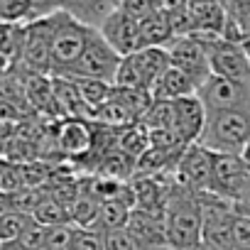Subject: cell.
Returning <instances> with one entry per match:
<instances>
[{"instance_id":"obj_15","label":"cell","mask_w":250,"mask_h":250,"mask_svg":"<svg viewBox=\"0 0 250 250\" xmlns=\"http://www.w3.org/2000/svg\"><path fill=\"white\" fill-rule=\"evenodd\" d=\"M120 8V0H62L59 10L74 18L76 22L101 30V25Z\"/></svg>"},{"instance_id":"obj_4","label":"cell","mask_w":250,"mask_h":250,"mask_svg":"<svg viewBox=\"0 0 250 250\" xmlns=\"http://www.w3.org/2000/svg\"><path fill=\"white\" fill-rule=\"evenodd\" d=\"M57 18V30H54V42H52V76H64L83 54L91 27L76 22L66 13H54Z\"/></svg>"},{"instance_id":"obj_31","label":"cell","mask_w":250,"mask_h":250,"mask_svg":"<svg viewBox=\"0 0 250 250\" xmlns=\"http://www.w3.org/2000/svg\"><path fill=\"white\" fill-rule=\"evenodd\" d=\"M59 3H62V0H32L35 20H37V18H49V15L59 13Z\"/></svg>"},{"instance_id":"obj_23","label":"cell","mask_w":250,"mask_h":250,"mask_svg":"<svg viewBox=\"0 0 250 250\" xmlns=\"http://www.w3.org/2000/svg\"><path fill=\"white\" fill-rule=\"evenodd\" d=\"M32 216L30 213H22V211H5V213H0V245H5V243H18L22 230L30 226Z\"/></svg>"},{"instance_id":"obj_26","label":"cell","mask_w":250,"mask_h":250,"mask_svg":"<svg viewBox=\"0 0 250 250\" xmlns=\"http://www.w3.org/2000/svg\"><path fill=\"white\" fill-rule=\"evenodd\" d=\"M47 228H49V226H44V223H40V221L32 218L30 226L22 230L18 245H22L25 250H44V243H47Z\"/></svg>"},{"instance_id":"obj_6","label":"cell","mask_w":250,"mask_h":250,"mask_svg":"<svg viewBox=\"0 0 250 250\" xmlns=\"http://www.w3.org/2000/svg\"><path fill=\"white\" fill-rule=\"evenodd\" d=\"M123 57L105 42V37L93 30L88 37V44L83 49V54L79 57V62L64 74V76H76V79H98V81H108L115 83V74L120 69Z\"/></svg>"},{"instance_id":"obj_32","label":"cell","mask_w":250,"mask_h":250,"mask_svg":"<svg viewBox=\"0 0 250 250\" xmlns=\"http://www.w3.org/2000/svg\"><path fill=\"white\" fill-rule=\"evenodd\" d=\"M10 208H13L10 194H8V191H3V189H0V213H5V211H10Z\"/></svg>"},{"instance_id":"obj_18","label":"cell","mask_w":250,"mask_h":250,"mask_svg":"<svg viewBox=\"0 0 250 250\" xmlns=\"http://www.w3.org/2000/svg\"><path fill=\"white\" fill-rule=\"evenodd\" d=\"M194 93H196V83L177 66H169L152 88L155 101H177V98H187Z\"/></svg>"},{"instance_id":"obj_13","label":"cell","mask_w":250,"mask_h":250,"mask_svg":"<svg viewBox=\"0 0 250 250\" xmlns=\"http://www.w3.org/2000/svg\"><path fill=\"white\" fill-rule=\"evenodd\" d=\"M206 118H208V110L196 93L172 101V130L187 147L201 140Z\"/></svg>"},{"instance_id":"obj_34","label":"cell","mask_w":250,"mask_h":250,"mask_svg":"<svg viewBox=\"0 0 250 250\" xmlns=\"http://www.w3.org/2000/svg\"><path fill=\"white\" fill-rule=\"evenodd\" d=\"M187 250H216V248H213V245H208V243H204V240H201V243H196V245H191V248H187Z\"/></svg>"},{"instance_id":"obj_8","label":"cell","mask_w":250,"mask_h":250,"mask_svg":"<svg viewBox=\"0 0 250 250\" xmlns=\"http://www.w3.org/2000/svg\"><path fill=\"white\" fill-rule=\"evenodd\" d=\"M174 182L179 187H184L187 191L194 194H204L211 191V182H213V152L208 147H204L201 143L189 145L174 167Z\"/></svg>"},{"instance_id":"obj_11","label":"cell","mask_w":250,"mask_h":250,"mask_svg":"<svg viewBox=\"0 0 250 250\" xmlns=\"http://www.w3.org/2000/svg\"><path fill=\"white\" fill-rule=\"evenodd\" d=\"M201 42L208 52L213 76L230 79V81H250V57L240 42H228L223 37L201 40Z\"/></svg>"},{"instance_id":"obj_27","label":"cell","mask_w":250,"mask_h":250,"mask_svg":"<svg viewBox=\"0 0 250 250\" xmlns=\"http://www.w3.org/2000/svg\"><path fill=\"white\" fill-rule=\"evenodd\" d=\"M103 243H105V250H143V245L128 233V228L103 233Z\"/></svg>"},{"instance_id":"obj_17","label":"cell","mask_w":250,"mask_h":250,"mask_svg":"<svg viewBox=\"0 0 250 250\" xmlns=\"http://www.w3.org/2000/svg\"><path fill=\"white\" fill-rule=\"evenodd\" d=\"M174 37L177 35L172 27V18L165 8H160L150 18L140 20V44L143 47H167Z\"/></svg>"},{"instance_id":"obj_5","label":"cell","mask_w":250,"mask_h":250,"mask_svg":"<svg viewBox=\"0 0 250 250\" xmlns=\"http://www.w3.org/2000/svg\"><path fill=\"white\" fill-rule=\"evenodd\" d=\"M201 201V240L213 245L216 250H235L233 245V223H235V204L221 199L211 191L199 194Z\"/></svg>"},{"instance_id":"obj_36","label":"cell","mask_w":250,"mask_h":250,"mask_svg":"<svg viewBox=\"0 0 250 250\" xmlns=\"http://www.w3.org/2000/svg\"><path fill=\"white\" fill-rule=\"evenodd\" d=\"M240 157H243V160H245V162L250 165V140H248V145L243 147V152H240Z\"/></svg>"},{"instance_id":"obj_37","label":"cell","mask_w":250,"mask_h":250,"mask_svg":"<svg viewBox=\"0 0 250 250\" xmlns=\"http://www.w3.org/2000/svg\"><path fill=\"white\" fill-rule=\"evenodd\" d=\"M155 250H169V248H155Z\"/></svg>"},{"instance_id":"obj_14","label":"cell","mask_w":250,"mask_h":250,"mask_svg":"<svg viewBox=\"0 0 250 250\" xmlns=\"http://www.w3.org/2000/svg\"><path fill=\"white\" fill-rule=\"evenodd\" d=\"M98 32L105 37V42L120 57H128V54L143 49V44H140V20L130 18L128 13L120 10V8L101 25Z\"/></svg>"},{"instance_id":"obj_3","label":"cell","mask_w":250,"mask_h":250,"mask_svg":"<svg viewBox=\"0 0 250 250\" xmlns=\"http://www.w3.org/2000/svg\"><path fill=\"white\" fill-rule=\"evenodd\" d=\"M169 66H172V62H169L167 47H143L128 57H123L113 86L152 93L155 83Z\"/></svg>"},{"instance_id":"obj_28","label":"cell","mask_w":250,"mask_h":250,"mask_svg":"<svg viewBox=\"0 0 250 250\" xmlns=\"http://www.w3.org/2000/svg\"><path fill=\"white\" fill-rule=\"evenodd\" d=\"M162 8V0H120V10L135 20H145Z\"/></svg>"},{"instance_id":"obj_29","label":"cell","mask_w":250,"mask_h":250,"mask_svg":"<svg viewBox=\"0 0 250 250\" xmlns=\"http://www.w3.org/2000/svg\"><path fill=\"white\" fill-rule=\"evenodd\" d=\"M233 245L235 250H250V216L245 213H235V223H233Z\"/></svg>"},{"instance_id":"obj_24","label":"cell","mask_w":250,"mask_h":250,"mask_svg":"<svg viewBox=\"0 0 250 250\" xmlns=\"http://www.w3.org/2000/svg\"><path fill=\"white\" fill-rule=\"evenodd\" d=\"M35 20L32 0H0V22L27 25Z\"/></svg>"},{"instance_id":"obj_12","label":"cell","mask_w":250,"mask_h":250,"mask_svg":"<svg viewBox=\"0 0 250 250\" xmlns=\"http://www.w3.org/2000/svg\"><path fill=\"white\" fill-rule=\"evenodd\" d=\"M169 52V62L172 66L182 69L194 83L196 88L211 76V62H208V52L204 47V42L194 35H184V37H174L167 44Z\"/></svg>"},{"instance_id":"obj_9","label":"cell","mask_w":250,"mask_h":250,"mask_svg":"<svg viewBox=\"0 0 250 250\" xmlns=\"http://www.w3.org/2000/svg\"><path fill=\"white\" fill-rule=\"evenodd\" d=\"M250 187V165L240 155L213 152V182L211 194L238 204Z\"/></svg>"},{"instance_id":"obj_20","label":"cell","mask_w":250,"mask_h":250,"mask_svg":"<svg viewBox=\"0 0 250 250\" xmlns=\"http://www.w3.org/2000/svg\"><path fill=\"white\" fill-rule=\"evenodd\" d=\"M69 79L76 83V88H79L83 103L88 105L91 115H96V110H98V108L110 98V93H113V83H108V81H98V79H76V76H69Z\"/></svg>"},{"instance_id":"obj_2","label":"cell","mask_w":250,"mask_h":250,"mask_svg":"<svg viewBox=\"0 0 250 250\" xmlns=\"http://www.w3.org/2000/svg\"><path fill=\"white\" fill-rule=\"evenodd\" d=\"M250 140V110H211L201 145L211 152L240 155Z\"/></svg>"},{"instance_id":"obj_33","label":"cell","mask_w":250,"mask_h":250,"mask_svg":"<svg viewBox=\"0 0 250 250\" xmlns=\"http://www.w3.org/2000/svg\"><path fill=\"white\" fill-rule=\"evenodd\" d=\"M13 62L8 59V57H3V54H0V79H3V76H8L10 71H13Z\"/></svg>"},{"instance_id":"obj_19","label":"cell","mask_w":250,"mask_h":250,"mask_svg":"<svg viewBox=\"0 0 250 250\" xmlns=\"http://www.w3.org/2000/svg\"><path fill=\"white\" fill-rule=\"evenodd\" d=\"M118 150L125 157L138 160L145 150H150V130L145 128L143 123H133V125H128V128H120Z\"/></svg>"},{"instance_id":"obj_30","label":"cell","mask_w":250,"mask_h":250,"mask_svg":"<svg viewBox=\"0 0 250 250\" xmlns=\"http://www.w3.org/2000/svg\"><path fill=\"white\" fill-rule=\"evenodd\" d=\"M71 250H105L103 233H98V230H88V228H79Z\"/></svg>"},{"instance_id":"obj_16","label":"cell","mask_w":250,"mask_h":250,"mask_svg":"<svg viewBox=\"0 0 250 250\" xmlns=\"http://www.w3.org/2000/svg\"><path fill=\"white\" fill-rule=\"evenodd\" d=\"M57 145L69 157H81L93 147V130L86 120H66L57 135Z\"/></svg>"},{"instance_id":"obj_25","label":"cell","mask_w":250,"mask_h":250,"mask_svg":"<svg viewBox=\"0 0 250 250\" xmlns=\"http://www.w3.org/2000/svg\"><path fill=\"white\" fill-rule=\"evenodd\" d=\"M79 228L74 223H62V226H49L47 228V243L44 250H71L76 240Z\"/></svg>"},{"instance_id":"obj_22","label":"cell","mask_w":250,"mask_h":250,"mask_svg":"<svg viewBox=\"0 0 250 250\" xmlns=\"http://www.w3.org/2000/svg\"><path fill=\"white\" fill-rule=\"evenodd\" d=\"M35 221L44 223V226H62V223H71V206L57 201L54 196H44L40 201V206L32 213Z\"/></svg>"},{"instance_id":"obj_21","label":"cell","mask_w":250,"mask_h":250,"mask_svg":"<svg viewBox=\"0 0 250 250\" xmlns=\"http://www.w3.org/2000/svg\"><path fill=\"white\" fill-rule=\"evenodd\" d=\"M22 47H25V25L0 22V54L8 57L18 66L22 59Z\"/></svg>"},{"instance_id":"obj_35","label":"cell","mask_w":250,"mask_h":250,"mask_svg":"<svg viewBox=\"0 0 250 250\" xmlns=\"http://www.w3.org/2000/svg\"><path fill=\"white\" fill-rule=\"evenodd\" d=\"M0 250H25V248L18 243H5V245H0Z\"/></svg>"},{"instance_id":"obj_7","label":"cell","mask_w":250,"mask_h":250,"mask_svg":"<svg viewBox=\"0 0 250 250\" xmlns=\"http://www.w3.org/2000/svg\"><path fill=\"white\" fill-rule=\"evenodd\" d=\"M57 18H37L25 25V47L20 66L35 74H52V42H54Z\"/></svg>"},{"instance_id":"obj_1","label":"cell","mask_w":250,"mask_h":250,"mask_svg":"<svg viewBox=\"0 0 250 250\" xmlns=\"http://www.w3.org/2000/svg\"><path fill=\"white\" fill-rule=\"evenodd\" d=\"M201 201L199 194L187 191L174 182L165 206V240L169 250H187L201 243Z\"/></svg>"},{"instance_id":"obj_10","label":"cell","mask_w":250,"mask_h":250,"mask_svg":"<svg viewBox=\"0 0 250 250\" xmlns=\"http://www.w3.org/2000/svg\"><path fill=\"white\" fill-rule=\"evenodd\" d=\"M196 96L206 105V110H250V81H230L221 76H208Z\"/></svg>"}]
</instances>
